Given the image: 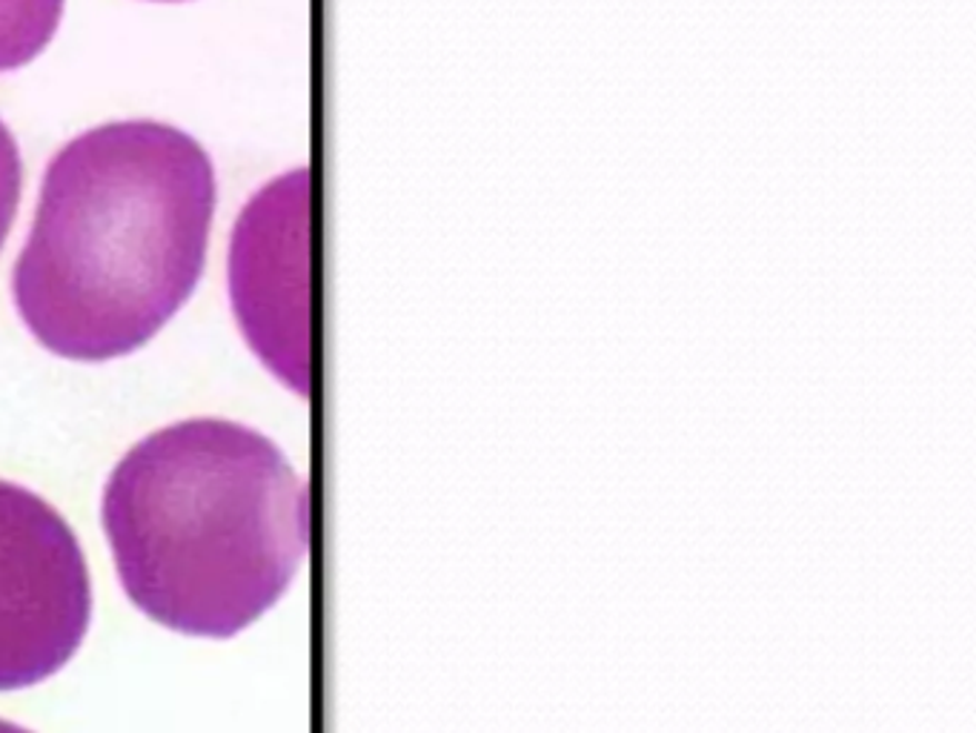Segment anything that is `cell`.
I'll use <instances>...</instances> for the list:
<instances>
[{"instance_id":"277c9868","label":"cell","mask_w":976,"mask_h":733,"mask_svg":"<svg viewBox=\"0 0 976 733\" xmlns=\"http://www.w3.org/2000/svg\"><path fill=\"white\" fill-rule=\"evenodd\" d=\"M310 167L252 192L229 236L227 289L258 361L298 396L310 393Z\"/></svg>"},{"instance_id":"52a82bcc","label":"cell","mask_w":976,"mask_h":733,"mask_svg":"<svg viewBox=\"0 0 976 733\" xmlns=\"http://www.w3.org/2000/svg\"><path fill=\"white\" fill-rule=\"evenodd\" d=\"M0 733H32V731H27V727H21V725H14V722L0 720Z\"/></svg>"},{"instance_id":"6da1fadb","label":"cell","mask_w":976,"mask_h":733,"mask_svg":"<svg viewBox=\"0 0 976 733\" xmlns=\"http://www.w3.org/2000/svg\"><path fill=\"white\" fill-rule=\"evenodd\" d=\"M216 167L156 118L107 121L43 169L12 301L34 341L69 361L141 350L192 298L216 221Z\"/></svg>"},{"instance_id":"7a4b0ae2","label":"cell","mask_w":976,"mask_h":733,"mask_svg":"<svg viewBox=\"0 0 976 733\" xmlns=\"http://www.w3.org/2000/svg\"><path fill=\"white\" fill-rule=\"evenodd\" d=\"M101 518L129 602L203 640L261 620L310 545L296 467L227 418H189L138 442L109 476Z\"/></svg>"},{"instance_id":"3957f363","label":"cell","mask_w":976,"mask_h":733,"mask_svg":"<svg viewBox=\"0 0 976 733\" xmlns=\"http://www.w3.org/2000/svg\"><path fill=\"white\" fill-rule=\"evenodd\" d=\"M92 622L81 542L47 498L0 482V691L69 665Z\"/></svg>"},{"instance_id":"5b68a950","label":"cell","mask_w":976,"mask_h":733,"mask_svg":"<svg viewBox=\"0 0 976 733\" xmlns=\"http://www.w3.org/2000/svg\"><path fill=\"white\" fill-rule=\"evenodd\" d=\"M67 0H0V72L32 63L52 43Z\"/></svg>"},{"instance_id":"8992f818","label":"cell","mask_w":976,"mask_h":733,"mask_svg":"<svg viewBox=\"0 0 976 733\" xmlns=\"http://www.w3.org/2000/svg\"><path fill=\"white\" fill-rule=\"evenodd\" d=\"M23 196V156L12 129L0 121V252L9 238Z\"/></svg>"}]
</instances>
